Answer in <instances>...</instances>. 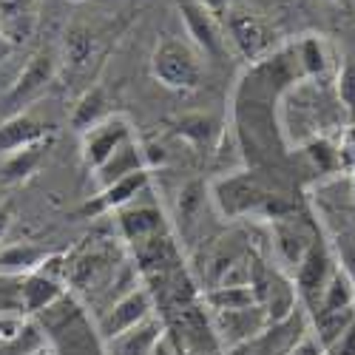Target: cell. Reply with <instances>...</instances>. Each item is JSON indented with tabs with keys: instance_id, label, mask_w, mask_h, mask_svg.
I'll return each instance as SVG.
<instances>
[{
	"instance_id": "6da1fadb",
	"label": "cell",
	"mask_w": 355,
	"mask_h": 355,
	"mask_svg": "<svg viewBox=\"0 0 355 355\" xmlns=\"http://www.w3.org/2000/svg\"><path fill=\"white\" fill-rule=\"evenodd\" d=\"M208 202L225 222L264 219L273 222L295 211V199L273 173L259 168H233L208 182Z\"/></svg>"
},
{
	"instance_id": "7a4b0ae2",
	"label": "cell",
	"mask_w": 355,
	"mask_h": 355,
	"mask_svg": "<svg viewBox=\"0 0 355 355\" xmlns=\"http://www.w3.org/2000/svg\"><path fill=\"white\" fill-rule=\"evenodd\" d=\"M46 341V355H105L94 315L69 290L60 302L32 318Z\"/></svg>"
},
{
	"instance_id": "3957f363",
	"label": "cell",
	"mask_w": 355,
	"mask_h": 355,
	"mask_svg": "<svg viewBox=\"0 0 355 355\" xmlns=\"http://www.w3.org/2000/svg\"><path fill=\"white\" fill-rule=\"evenodd\" d=\"M120 268H125V256L116 236H111V239H88L83 250L66 256V284L80 299L85 290H105L116 284V279H120L116 270Z\"/></svg>"
},
{
	"instance_id": "277c9868",
	"label": "cell",
	"mask_w": 355,
	"mask_h": 355,
	"mask_svg": "<svg viewBox=\"0 0 355 355\" xmlns=\"http://www.w3.org/2000/svg\"><path fill=\"white\" fill-rule=\"evenodd\" d=\"M148 69L168 92H196L202 85V54L182 37H162Z\"/></svg>"
},
{
	"instance_id": "5b68a950",
	"label": "cell",
	"mask_w": 355,
	"mask_h": 355,
	"mask_svg": "<svg viewBox=\"0 0 355 355\" xmlns=\"http://www.w3.org/2000/svg\"><path fill=\"white\" fill-rule=\"evenodd\" d=\"M336 270H338L336 248H333V242L327 239V236H324V230H318L310 250L304 253L299 268H295L293 276H290L293 287H295V295H299V304L307 310V315L315 313L321 295H324V290H327Z\"/></svg>"
},
{
	"instance_id": "8992f818",
	"label": "cell",
	"mask_w": 355,
	"mask_h": 355,
	"mask_svg": "<svg viewBox=\"0 0 355 355\" xmlns=\"http://www.w3.org/2000/svg\"><path fill=\"white\" fill-rule=\"evenodd\" d=\"M69 293L66 284V256L49 253V259L37 270L26 273L20 279V313L26 318H35L37 313L49 310L54 302H60Z\"/></svg>"
},
{
	"instance_id": "52a82bcc",
	"label": "cell",
	"mask_w": 355,
	"mask_h": 355,
	"mask_svg": "<svg viewBox=\"0 0 355 355\" xmlns=\"http://www.w3.org/2000/svg\"><path fill=\"white\" fill-rule=\"evenodd\" d=\"M321 225L287 214L270 222V250H273V264L279 270H284L287 276H293V270L299 268V261L304 259V253L310 250L313 239L318 236Z\"/></svg>"
},
{
	"instance_id": "ba28073f",
	"label": "cell",
	"mask_w": 355,
	"mask_h": 355,
	"mask_svg": "<svg viewBox=\"0 0 355 355\" xmlns=\"http://www.w3.org/2000/svg\"><path fill=\"white\" fill-rule=\"evenodd\" d=\"M157 313L154 295L145 284H134L131 290H125L120 299H114L100 315H94L97 333L103 341H111L116 336H123L128 330H134L137 324H142L145 318H151Z\"/></svg>"
},
{
	"instance_id": "9c48e42d",
	"label": "cell",
	"mask_w": 355,
	"mask_h": 355,
	"mask_svg": "<svg viewBox=\"0 0 355 355\" xmlns=\"http://www.w3.org/2000/svg\"><path fill=\"white\" fill-rule=\"evenodd\" d=\"M307 333H310V315L299 304L287 318L270 321L268 327L256 333L250 341L225 349V355H287Z\"/></svg>"
},
{
	"instance_id": "30bf717a",
	"label": "cell",
	"mask_w": 355,
	"mask_h": 355,
	"mask_svg": "<svg viewBox=\"0 0 355 355\" xmlns=\"http://www.w3.org/2000/svg\"><path fill=\"white\" fill-rule=\"evenodd\" d=\"M114 216V236L120 239V245L125 250H131L134 245L139 242H148V239H154V236L159 233H171L173 225L171 219L165 216V211L159 208L157 202H142L134 199L131 205H125V208H120Z\"/></svg>"
},
{
	"instance_id": "8fae6325",
	"label": "cell",
	"mask_w": 355,
	"mask_h": 355,
	"mask_svg": "<svg viewBox=\"0 0 355 355\" xmlns=\"http://www.w3.org/2000/svg\"><path fill=\"white\" fill-rule=\"evenodd\" d=\"M165 162H168V157H165L162 148L145 145L139 137H134L125 145L116 148V151L97 171H92V180H94V185L100 191V188L114 185L116 180H125V176H131L137 171H157Z\"/></svg>"
},
{
	"instance_id": "7c38bea8",
	"label": "cell",
	"mask_w": 355,
	"mask_h": 355,
	"mask_svg": "<svg viewBox=\"0 0 355 355\" xmlns=\"http://www.w3.org/2000/svg\"><path fill=\"white\" fill-rule=\"evenodd\" d=\"M176 9L185 23L188 43L211 60H222L227 51V35L219 23V17L202 3V0H176Z\"/></svg>"
},
{
	"instance_id": "4fadbf2b",
	"label": "cell",
	"mask_w": 355,
	"mask_h": 355,
	"mask_svg": "<svg viewBox=\"0 0 355 355\" xmlns=\"http://www.w3.org/2000/svg\"><path fill=\"white\" fill-rule=\"evenodd\" d=\"M222 28H225L227 40L236 46V51H239L248 63H259L273 51V32L256 12L230 6L225 12Z\"/></svg>"
},
{
	"instance_id": "5bb4252c",
	"label": "cell",
	"mask_w": 355,
	"mask_h": 355,
	"mask_svg": "<svg viewBox=\"0 0 355 355\" xmlns=\"http://www.w3.org/2000/svg\"><path fill=\"white\" fill-rule=\"evenodd\" d=\"M54 77H57V57H54V51L43 49V51L32 54V60H28L26 69L20 71L17 83L9 88V94L3 97V103H0V111H6V116L20 114L28 103H35L37 97H43L49 92Z\"/></svg>"
},
{
	"instance_id": "9a60e30c",
	"label": "cell",
	"mask_w": 355,
	"mask_h": 355,
	"mask_svg": "<svg viewBox=\"0 0 355 355\" xmlns=\"http://www.w3.org/2000/svg\"><path fill=\"white\" fill-rule=\"evenodd\" d=\"M134 137H137V128H134V123L128 120L125 114H120V111L108 114L103 123H97L94 128H88L85 134H80V157H83V165L88 171H97L116 151V148L125 145Z\"/></svg>"
},
{
	"instance_id": "2e32d148",
	"label": "cell",
	"mask_w": 355,
	"mask_h": 355,
	"mask_svg": "<svg viewBox=\"0 0 355 355\" xmlns=\"http://www.w3.org/2000/svg\"><path fill=\"white\" fill-rule=\"evenodd\" d=\"M154 180V171H137L125 180H116L108 188H100L92 199H85L80 208H77V219H100V216H111L116 214L125 205H131L134 199H139L148 188H151Z\"/></svg>"
},
{
	"instance_id": "e0dca14e",
	"label": "cell",
	"mask_w": 355,
	"mask_h": 355,
	"mask_svg": "<svg viewBox=\"0 0 355 355\" xmlns=\"http://www.w3.org/2000/svg\"><path fill=\"white\" fill-rule=\"evenodd\" d=\"M211 318H214V330H216V338H219L222 349H230V347H239V344L250 341L256 333H261L270 324L268 313H264L259 304L245 307V310L211 313Z\"/></svg>"
},
{
	"instance_id": "ac0fdd59",
	"label": "cell",
	"mask_w": 355,
	"mask_h": 355,
	"mask_svg": "<svg viewBox=\"0 0 355 355\" xmlns=\"http://www.w3.org/2000/svg\"><path fill=\"white\" fill-rule=\"evenodd\" d=\"M46 139H51L49 123L37 120V116L28 114V111L12 114L0 123V157H9L15 151H23V148L46 142Z\"/></svg>"
},
{
	"instance_id": "d6986e66",
	"label": "cell",
	"mask_w": 355,
	"mask_h": 355,
	"mask_svg": "<svg viewBox=\"0 0 355 355\" xmlns=\"http://www.w3.org/2000/svg\"><path fill=\"white\" fill-rule=\"evenodd\" d=\"M173 134H180L188 145H193L199 154H211L219 148V139L225 137V123L214 114H185L173 120Z\"/></svg>"
},
{
	"instance_id": "ffe728a7",
	"label": "cell",
	"mask_w": 355,
	"mask_h": 355,
	"mask_svg": "<svg viewBox=\"0 0 355 355\" xmlns=\"http://www.w3.org/2000/svg\"><path fill=\"white\" fill-rule=\"evenodd\" d=\"M162 336H165V324L154 313L151 318H145L142 324H137L134 330L105 341V355H151Z\"/></svg>"
},
{
	"instance_id": "44dd1931",
	"label": "cell",
	"mask_w": 355,
	"mask_h": 355,
	"mask_svg": "<svg viewBox=\"0 0 355 355\" xmlns=\"http://www.w3.org/2000/svg\"><path fill=\"white\" fill-rule=\"evenodd\" d=\"M49 145H51V139L37 142V145H28V148H23V151H15V154L3 157V165H0V182H3V185H23V182H28L43 168L46 154H49Z\"/></svg>"
},
{
	"instance_id": "7402d4cb",
	"label": "cell",
	"mask_w": 355,
	"mask_h": 355,
	"mask_svg": "<svg viewBox=\"0 0 355 355\" xmlns=\"http://www.w3.org/2000/svg\"><path fill=\"white\" fill-rule=\"evenodd\" d=\"M295 60L304 74V80H318L333 69V49L321 35H304L293 43Z\"/></svg>"
},
{
	"instance_id": "603a6c76",
	"label": "cell",
	"mask_w": 355,
	"mask_h": 355,
	"mask_svg": "<svg viewBox=\"0 0 355 355\" xmlns=\"http://www.w3.org/2000/svg\"><path fill=\"white\" fill-rule=\"evenodd\" d=\"M111 111V100L105 94V88L103 85H92V88H85V92L80 94V100L74 103L71 108V116H69V123L77 134H85L88 128H94L97 123H103Z\"/></svg>"
},
{
	"instance_id": "cb8c5ba5",
	"label": "cell",
	"mask_w": 355,
	"mask_h": 355,
	"mask_svg": "<svg viewBox=\"0 0 355 355\" xmlns=\"http://www.w3.org/2000/svg\"><path fill=\"white\" fill-rule=\"evenodd\" d=\"M202 304L208 313H227V310H245L256 304V295L250 284H214L202 290Z\"/></svg>"
},
{
	"instance_id": "d4e9b609",
	"label": "cell",
	"mask_w": 355,
	"mask_h": 355,
	"mask_svg": "<svg viewBox=\"0 0 355 355\" xmlns=\"http://www.w3.org/2000/svg\"><path fill=\"white\" fill-rule=\"evenodd\" d=\"M49 259V250L32 242H20V245H6L0 248V273L6 276H26L37 270L40 264Z\"/></svg>"
},
{
	"instance_id": "484cf974",
	"label": "cell",
	"mask_w": 355,
	"mask_h": 355,
	"mask_svg": "<svg viewBox=\"0 0 355 355\" xmlns=\"http://www.w3.org/2000/svg\"><path fill=\"white\" fill-rule=\"evenodd\" d=\"M299 154L304 162H307V168L315 173V176H330V173H341V168H338V151H336V142L333 139H327L324 134H318V137H310L307 142H302L299 145Z\"/></svg>"
},
{
	"instance_id": "4316f807",
	"label": "cell",
	"mask_w": 355,
	"mask_h": 355,
	"mask_svg": "<svg viewBox=\"0 0 355 355\" xmlns=\"http://www.w3.org/2000/svg\"><path fill=\"white\" fill-rule=\"evenodd\" d=\"M349 307H355V290H352L347 273L341 270V264H338V270L333 273L327 290H324L315 313H336V310H349ZM315 313H313V315H315ZM313 315H310V318H313Z\"/></svg>"
},
{
	"instance_id": "83f0119b",
	"label": "cell",
	"mask_w": 355,
	"mask_h": 355,
	"mask_svg": "<svg viewBox=\"0 0 355 355\" xmlns=\"http://www.w3.org/2000/svg\"><path fill=\"white\" fill-rule=\"evenodd\" d=\"M336 100L338 108L344 111V120L347 125L355 123V60H344L336 71Z\"/></svg>"
},
{
	"instance_id": "f1b7e54d",
	"label": "cell",
	"mask_w": 355,
	"mask_h": 355,
	"mask_svg": "<svg viewBox=\"0 0 355 355\" xmlns=\"http://www.w3.org/2000/svg\"><path fill=\"white\" fill-rule=\"evenodd\" d=\"M205 202H208V185L202 180H193L180 191V225H182V230H191L196 225V216H199Z\"/></svg>"
},
{
	"instance_id": "f546056e",
	"label": "cell",
	"mask_w": 355,
	"mask_h": 355,
	"mask_svg": "<svg viewBox=\"0 0 355 355\" xmlns=\"http://www.w3.org/2000/svg\"><path fill=\"white\" fill-rule=\"evenodd\" d=\"M63 49H66V63L71 69H83L88 60H92V54H94V37H92L88 28L74 26V28H69V32H66Z\"/></svg>"
},
{
	"instance_id": "4dcf8cb0",
	"label": "cell",
	"mask_w": 355,
	"mask_h": 355,
	"mask_svg": "<svg viewBox=\"0 0 355 355\" xmlns=\"http://www.w3.org/2000/svg\"><path fill=\"white\" fill-rule=\"evenodd\" d=\"M35 26H37V15L28 12V15H12V17H0V32H3L17 49L35 35Z\"/></svg>"
},
{
	"instance_id": "1f68e13d",
	"label": "cell",
	"mask_w": 355,
	"mask_h": 355,
	"mask_svg": "<svg viewBox=\"0 0 355 355\" xmlns=\"http://www.w3.org/2000/svg\"><path fill=\"white\" fill-rule=\"evenodd\" d=\"M336 151H338V168L341 173H355V123L344 125L341 137L336 139Z\"/></svg>"
},
{
	"instance_id": "d6a6232c",
	"label": "cell",
	"mask_w": 355,
	"mask_h": 355,
	"mask_svg": "<svg viewBox=\"0 0 355 355\" xmlns=\"http://www.w3.org/2000/svg\"><path fill=\"white\" fill-rule=\"evenodd\" d=\"M26 315L20 313H0V344H15L20 341L23 330H26Z\"/></svg>"
},
{
	"instance_id": "836d02e7",
	"label": "cell",
	"mask_w": 355,
	"mask_h": 355,
	"mask_svg": "<svg viewBox=\"0 0 355 355\" xmlns=\"http://www.w3.org/2000/svg\"><path fill=\"white\" fill-rule=\"evenodd\" d=\"M324 355H355V324L324 349Z\"/></svg>"
},
{
	"instance_id": "e575fe53",
	"label": "cell",
	"mask_w": 355,
	"mask_h": 355,
	"mask_svg": "<svg viewBox=\"0 0 355 355\" xmlns=\"http://www.w3.org/2000/svg\"><path fill=\"white\" fill-rule=\"evenodd\" d=\"M336 256H338V264H341V270L347 273V279H349V284H352V290H355V245H338L336 248Z\"/></svg>"
},
{
	"instance_id": "d590c367",
	"label": "cell",
	"mask_w": 355,
	"mask_h": 355,
	"mask_svg": "<svg viewBox=\"0 0 355 355\" xmlns=\"http://www.w3.org/2000/svg\"><path fill=\"white\" fill-rule=\"evenodd\" d=\"M35 12V0H0V17Z\"/></svg>"
},
{
	"instance_id": "8d00e7d4",
	"label": "cell",
	"mask_w": 355,
	"mask_h": 355,
	"mask_svg": "<svg viewBox=\"0 0 355 355\" xmlns=\"http://www.w3.org/2000/svg\"><path fill=\"white\" fill-rule=\"evenodd\" d=\"M287 355H324V347H321V341L313 336V330L299 341V344H295Z\"/></svg>"
},
{
	"instance_id": "74e56055",
	"label": "cell",
	"mask_w": 355,
	"mask_h": 355,
	"mask_svg": "<svg viewBox=\"0 0 355 355\" xmlns=\"http://www.w3.org/2000/svg\"><path fill=\"white\" fill-rule=\"evenodd\" d=\"M12 222H15V208H12V202H0V242H3L6 236H9Z\"/></svg>"
},
{
	"instance_id": "f35d334b",
	"label": "cell",
	"mask_w": 355,
	"mask_h": 355,
	"mask_svg": "<svg viewBox=\"0 0 355 355\" xmlns=\"http://www.w3.org/2000/svg\"><path fill=\"white\" fill-rule=\"evenodd\" d=\"M17 51V46L3 35V32H0V66H3L6 60H12V54Z\"/></svg>"
},
{
	"instance_id": "ab89813d",
	"label": "cell",
	"mask_w": 355,
	"mask_h": 355,
	"mask_svg": "<svg viewBox=\"0 0 355 355\" xmlns=\"http://www.w3.org/2000/svg\"><path fill=\"white\" fill-rule=\"evenodd\" d=\"M202 3L208 6V9H211L216 17H219V15H225V12L230 9V0H202Z\"/></svg>"
},
{
	"instance_id": "60d3db41",
	"label": "cell",
	"mask_w": 355,
	"mask_h": 355,
	"mask_svg": "<svg viewBox=\"0 0 355 355\" xmlns=\"http://www.w3.org/2000/svg\"><path fill=\"white\" fill-rule=\"evenodd\" d=\"M182 355H225V349H211V352H182Z\"/></svg>"
},
{
	"instance_id": "b9f144b4",
	"label": "cell",
	"mask_w": 355,
	"mask_h": 355,
	"mask_svg": "<svg viewBox=\"0 0 355 355\" xmlns=\"http://www.w3.org/2000/svg\"><path fill=\"white\" fill-rule=\"evenodd\" d=\"M32 355H46V347H43V349H37V352H32Z\"/></svg>"
},
{
	"instance_id": "7bdbcfd3",
	"label": "cell",
	"mask_w": 355,
	"mask_h": 355,
	"mask_svg": "<svg viewBox=\"0 0 355 355\" xmlns=\"http://www.w3.org/2000/svg\"><path fill=\"white\" fill-rule=\"evenodd\" d=\"M352 196H355V173H352Z\"/></svg>"
},
{
	"instance_id": "ee69618b",
	"label": "cell",
	"mask_w": 355,
	"mask_h": 355,
	"mask_svg": "<svg viewBox=\"0 0 355 355\" xmlns=\"http://www.w3.org/2000/svg\"><path fill=\"white\" fill-rule=\"evenodd\" d=\"M69 3H85V0H69Z\"/></svg>"
}]
</instances>
